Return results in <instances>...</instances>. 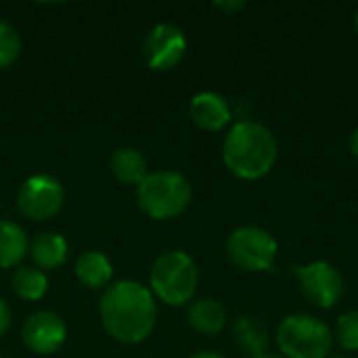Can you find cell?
Here are the masks:
<instances>
[{"label":"cell","instance_id":"1","mask_svg":"<svg viewBox=\"0 0 358 358\" xmlns=\"http://www.w3.org/2000/svg\"><path fill=\"white\" fill-rule=\"evenodd\" d=\"M99 313L105 331L126 346L145 342L157 323V302L151 289L130 279L115 281L103 292Z\"/></svg>","mask_w":358,"mask_h":358},{"label":"cell","instance_id":"2","mask_svg":"<svg viewBox=\"0 0 358 358\" xmlns=\"http://www.w3.org/2000/svg\"><path fill=\"white\" fill-rule=\"evenodd\" d=\"M277 157V136L268 126L254 120H241L233 124L222 145L224 166L241 180L264 178L275 168Z\"/></svg>","mask_w":358,"mask_h":358},{"label":"cell","instance_id":"3","mask_svg":"<svg viewBox=\"0 0 358 358\" xmlns=\"http://www.w3.org/2000/svg\"><path fill=\"white\" fill-rule=\"evenodd\" d=\"M149 289L155 300L168 306H185L193 302L199 285L195 260L182 250H170L157 256L149 273Z\"/></svg>","mask_w":358,"mask_h":358},{"label":"cell","instance_id":"4","mask_svg":"<svg viewBox=\"0 0 358 358\" xmlns=\"http://www.w3.org/2000/svg\"><path fill=\"white\" fill-rule=\"evenodd\" d=\"M193 199V187L180 172L162 170L149 172V176L136 187V203L143 214L153 220H174L187 212Z\"/></svg>","mask_w":358,"mask_h":358},{"label":"cell","instance_id":"5","mask_svg":"<svg viewBox=\"0 0 358 358\" xmlns=\"http://www.w3.org/2000/svg\"><path fill=\"white\" fill-rule=\"evenodd\" d=\"M277 346L283 358H329L334 331L310 315H289L279 323Z\"/></svg>","mask_w":358,"mask_h":358},{"label":"cell","instance_id":"6","mask_svg":"<svg viewBox=\"0 0 358 358\" xmlns=\"http://www.w3.org/2000/svg\"><path fill=\"white\" fill-rule=\"evenodd\" d=\"M279 252L277 239L262 227H239L227 239L229 260L245 273H268Z\"/></svg>","mask_w":358,"mask_h":358},{"label":"cell","instance_id":"7","mask_svg":"<svg viewBox=\"0 0 358 358\" xmlns=\"http://www.w3.org/2000/svg\"><path fill=\"white\" fill-rule=\"evenodd\" d=\"M292 273L298 279L306 300H310L317 308L329 310L340 304L346 285L342 273L331 262L315 260L308 264L294 266Z\"/></svg>","mask_w":358,"mask_h":358},{"label":"cell","instance_id":"8","mask_svg":"<svg viewBox=\"0 0 358 358\" xmlns=\"http://www.w3.org/2000/svg\"><path fill=\"white\" fill-rule=\"evenodd\" d=\"M63 201H65V189L50 174L29 176L17 193L19 212L34 222H44L57 216L63 208Z\"/></svg>","mask_w":358,"mask_h":358},{"label":"cell","instance_id":"9","mask_svg":"<svg viewBox=\"0 0 358 358\" xmlns=\"http://www.w3.org/2000/svg\"><path fill=\"white\" fill-rule=\"evenodd\" d=\"M187 55V36L174 23H157L149 29L143 42L145 63L153 71H170Z\"/></svg>","mask_w":358,"mask_h":358},{"label":"cell","instance_id":"10","mask_svg":"<svg viewBox=\"0 0 358 358\" xmlns=\"http://www.w3.org/2000/svg\"><path fill=\"white\" fill-rule=\"evenodd\" d=\"M21 340L27 350L40 357H48L59 352L67 342V325L57 313L38 310L25 319L21 327Z\"/></svg>","mask_w":358,"mask_h":358},{"label":"cell","instance_id":"11","mask_svg":"<svg viewBox=\"0 0 358 358\" xmlns=\"http://www.w3.org/2000/svg\"><path fill=\"white\" fill-rule=\"evenodd\" d=\"M189 115L193 124L206 132H220L233 120V109L229 101L218 92H197L189 103Z\"/></svg>","mask_w":358,"mask_h":358},{"label":"cell","instance_id":"12","mask_svg":"<svg viewBox=\"0 0 358 358\" xmlns=\"http://www.w3.org/2000/svg\"><path fill=\"white\" fill-rule=\"evenodd\" d=\"M233 342L248 358L262 357L268 350V329L254 315H241L233 323Z\"/></svg>","mask_w":358,"mask_h":358},{"label":"cell","instance_id":"13","mask_svg":"<svg viewBox=\"0 0 358 358\" xmlns=\"http://www.w3.org/2000/svg\"><path fill=\"white\" fill-rule=\"evenodd\" d=\"M73 273L86 289H107L113 279V264L103 252L90 250L78 256Z\"/></svg>","mask_w":358,"mask_h":358},{"label":"cell","instance_id":"14","mask_svg":"<svg viewBox=\"0 0 358 358\" xmlns=\"http://www.w3.org/2000/svg\"><path fill=\"white\" fill-rule=\"evenodd\" d=\"M189 325L201 336H218L227 327V308L216 298H199L189 304L187 310Z\"/></svg>","mask_w":358,"mask_h":358},{"label":"cell","instance_id":"15","mask_svg":"<svg viewBox=\"0 0 358 358\" xmlns=\"http://www.w3.org/2000/svg\"><path fill=\"white\" fill-rule=\"evenodd\" d=\"M29 256L40 271H57L67 262L69 243L59 233H40L29 241Z\"/></svg>","mask_w":358,"mask_h":358},{"label":"cell","instance_id":"16","mask_svg":"<svg viewBox=\"0 0 358 358\" xmlns=\"http://www.w3.org/2000/svg\"><path fill=\"white\" fill-rule=\"evenodd\" d=\"M109 170L113 178L122 185L138 187L149 176L147 157L134 147H120L109 157Z\"/></svg>","mask_w":358,"mask_h":358},{"label":"cell","instance_id":"17","mask_svg":"<svg viewBox=\"0 0 358 358\" xmlns=\"http://www.w3.org/2000/svg\"><path fill=\"white\" fill-rule=\"evenodd\" d=\"M29 252L25 231L13 220H0V268H15Z\"/></svg>","mask_w":358,"mask_h":358},{"label":"cell","instance_id":"18","mask_svg":"<svg viewBox=\"0 0 358 358\" xmlns=\"http://www.w3.org/2000/svg\"><path fill=\"white\" fill-rule=\"evenodd\" d=\"M13 292L25 302H38L48 292V277L36 266H19L13 273Z\"/></svg>","mask_w":358,"mask_h":358},{"label":"cell","instance_id":"19","mask_svg":"<svg viewBox=\"0 0 358 358\" xmlns=\"http://www.w3.org/2000/svg\"><path fill=\"white\" fill-rule=\"evenodd\" d=\"M21 55V36L15 25L0 19V69L10 67Z\"/></svg>","mask_w":358,"mask_h":358},{"label":"cell","instance_id":"20","mask_svg":"<svg viewBox=\"0 0 358 358\" xmlns=\"http://www.w3.org/2000/svg\"><path fill=\"white\" fill-rule=\"evenodd\" d=\"M334 340H338V344L348 350V352H357L358 350V310H350L346 315H342L336 323V331H334Z\"/></svg>","mask_w":358,"mask_h":358},{"label":"cell","instance_id":"21","mask_svg":"<svg viewBox=\"0 0 358 358\" xmlns=\"http://www.w3.org/2000/svg\"><path fill=\"white\" fill-rule=\"evenodd\" d=\"M10 321H13L10 308H8V304L0 298V338H4L6 331L10 329Z\"/></svg>","mask_w":358,"mask_h":358},{"label":"cell","instance_id":"22","mask_svg":"<svg viewBox=\"0 0 358 358\" xmlns=\"http://www.w3.org/2000/svg\"><path fill=\"white\" fill-rule=\"evenodd\" d=\"M214 8L224 10V13H237L241 8H245V2L243 0H218V2H214Z\"/></svg>","mask_w":358,"mask_h":358},{"label":"cell","instance_id":"23","mask_svg":"<svg viewBox=\"0 0 358 358\" xmlns=\"http://www.w3.org/2000/svg\"><path fill=\"white\" fill-rule=\"evenodd\" d=\"M348 147H350V153H352V157L358 159V126L352 130V134H350V143H348Z\"/></svg>","mask_w":358,"mask_h":358},{"label":"cell","instance_id":"24","mask_svg":"<svg viewBox=\"0 0 358 358\" xmlns=\"http://www.w3.org/2000/svg\"><path fill=\"white\" fill-rule=\"evenodd\" d=\"M189 358H224L222 355H218V352H212V350H201V352H195L193 357Z\"/></svg>","mask_w":358,"mask_h":358},{"label":"cell","instance_id":"25","mask_svg":"<svg viewBox=\"0 0 358 358\" xmlns=\"http://www.w3.org/2000/svg\"><path fill=\"white\" fill-rule=\"evenodd\" d=\"M352 21H355V29H357V34H358V8L355 10V19H352Z\"/></svg>","mask_w":358,"mask_h":358},{"label":"cell","instance_id":"26","mask_svg":"<svg viewBox=\"0 0 358 358\" xmlns=\"http://www.w3.org/2000/svg\"><path fill=\"white\" fill-rule=\"evenodd\" d=\"M254 358H283V357H275V355H262V357H254Z\"/></svg>","mask_w":358,"mask_h":358},{"label":"cell","instance_id":"27","mask_svg":"<svg viewBox=\"0 0 358 358\" xmlns=\"http://www.w3.org/2000/svg\"><path fill=\"white\" fill-rule=\"evenodd\" d=\"M329 358H348V357H329Z\"/></svg>","mask_w":358,"mask_h":358},{"label":"cell","instance_id":"28","mask_svg":"<svg viewBox=\"0 0 358 358\" xmlns=\"http://www.w3.org/2000/svg\"><path fill=\"white\" fill-rule=\"evenodd\" d=\"M0 358H4V357H2V355H0Z\"/></svg>","mask_w":358,"mask_h":358}]
</instances>
